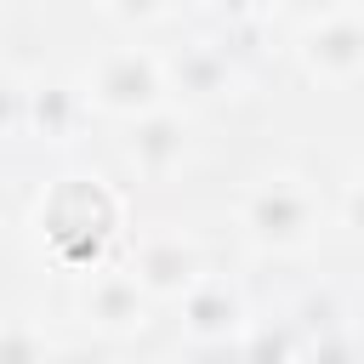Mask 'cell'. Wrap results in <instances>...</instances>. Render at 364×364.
<instances>
[{"label":"cell","mask_w":364,"mask_h":364,"mask_svg":"<svg viewBox=\"0 0 364 364\" xmlns=\"http://www.w3.org/2000/svg\"><path fill=\"white\" fill-rule=\"evenodd\" d=\"M119 193H108L97 176H68L51 205L40 210V228L51 233V250L57 262L68 267H97L102 262V245L119 233Z\"/></svg>","instance_id":"cell-1"},{"label":"cell","mask_w":364,"mask_h":364,"mask_svg":"<svg viewBox=\"0 0 364 364\" xmlns=\"http://www.w3.org/2000/svg\"><path fill=\"white\" fill-rule=\"evenodd\" d=\"M318 199L307 188V176H267L262 188H250L245 210H239V228L250 245L273 250V256H290V250H307L318 239Z\"/></svg>","instance_id":"cell-2"},{"label":"cell","mask_w":364,"mask_h":364,"mask_svg":"<svg viewBox=\"0 0 364 364\" xmlns=\"http://www.w3.org/2000/svg\"><path fill=\"white\" fill-rule=\"evenodd\" d=\"M165 91V74L154 57H142L136 46H114L97 57V68L85 74V97L91 108H108V114H154Z\"/></svg>","instance_id":"cell-3"},{"label":"cell","mask_w":364,"mask_h":364,"mask_svg":"<svg viewBox=\"0 0 364 364\" xmlns=\"http://www.w3.org/2000/svg\"><path fill=\"white\" fill-rule=\"evenodd\" d=\"M148 313H154V296L136 284L131 267H91V279L80 284V318L97 336H114V341L142 336L154 324Z\"/></svg>","instance_id":"cell-4"},{"label":"cell","mask_w":364,"mask_h":364,"mask_svg":"<svg viewBox=\"0 0 364 364\" xmlns=\"http://www.w3.org/2000/svg\"><path fill=\"white\" fill-rule=\"evenodd\" d=\"M176 301H182V330L193 336V347H239V330L250 318H245V301L228 279L199 273Z\"/></svg>","instance_id":"cell-5"},{"label":"cell","mask_w":364,"mask_h":364,"mask_svg":"<svg viewBox=\"0 0 364 364\" xmlns=\"http://www.w3.org/2000/svg\"><path fill=\"white\" fill-rule=\"evenodd\" d=\"M131 273H136V284L154 296V301H171V296H182L205 267H199V250L182 239V233H154V239H142L136 250H131V262H125Z\"/></svg>","instance_id":"cell-6"},{"label":"cell","mask_w":364,"mask_h":364,"mask_svg":"<svg viewBox=\"0 0 364 364\" xmlns=\"http://www.w3.org/2000/svg\"><path fill=\"white\" fill-rule=\"evenodd\" d=\"M301 57L313 68V80H353L364 68V23L358 17H318V28L301 40Z\"/></svg>","instance_id":"cell-7"},{"label":"cell","mask_w":364,"mask_h":364,"mask_svg":"<svg viewBox=\"0 0 364 364\" xmlns=\"http://www.w3.org/2000/svg\"><path fill=\"white\" fill-rule=\"evenodd\" d=\"M182 154H188L182 119H159V114H142V125H136L131 142H125V159H131L148 182H165V176L182 165Z\"/></svg>","instance_id":"cell-8"},{"label":"cell","mask_w":364,"mask_h":364,"mask_svg":"<svg viewBox=\"0 0 364 364\" xmlns=\"http://www.w3.org/2000/svg\"><path fill=\"white\" fill-rule=\"evenodd\" d=\"M91 108V97H85V85H63V80H40V85H28V119L51 136V142H68V131H74V119Z\"/></svg>","instance_id":"cell-9"},{"label":"cell","mask_w":364,"mask_h":364,"mask_svg":"<svg viewBox=\"0 0 364 364\" xmlns=\"http://www.w3.org/2000/svg\"><path fill=\"white\" fill-rule=\"evenodd\" d=\"M188 63H193V68L182 74V85H188V91H199V97H222L216 85H228V80H233L228 57H216V51H193Z\"/></svg>","instance_id":"cell-10"},{"label":"cell","mask_w":364,"mask_h":364,"mask_svg":"<svg viewBox=\"0 0 364 364\" xmlns=\"http://www.w3.org/2000/svg\"><path fill=\"white\" fill-rule=\"evenodd\" d=\"M0 353H51L46 336H0Z\"/></svg>","instance_id":"cell-11"},{"label":"cell","mask_w":364,"mask_h":364,"mask_svg":"<svg viewBox=\"0 0 364 364\" xmlns=\"http://www.w3.org/2000/svg\"><path fill=\"white\" fill-rule=\"evenodd\" d=\"M114 11H119V17H159L165 0H114Z\"/></svg>","instance_id":"cell-12"},{"label":"cell","mask_w":364,"mask_h":364,"mask_svg":"<svg viewBox=\"0 0 364 364\" xmlns=\"http://www.w3.org/2000/svg\"><path fill=\"white\" fill-rule=\"evenodd\" d=\"M222 6H228L233 17H256V11H267L273 0H222Z\"/></svg>","instance_id":"cell-13"},{"label":"cell","mask_w":364,"mask_h":364,"mask_svg":"<svg viewBox=\"0 0 364 364\" xmlns=\"http://www.w3.org/2000/svg\"><path fill=\"white\" fill-rule=\"evenodd\" d=\"M296 6H307V11H324V17H330V11H341L347 0H296Z\"/></svg>","instance_id":"cell-14"},{"label":"cell","mask_w":364,"mask_h":364,"mask_svg":"<svg viewBox=\"0 0 364 364\" xmlns=\"http://www.w3.org/2000/svg\"><path fill=\"white\" fill-rule=\"evenodd\" d=\"M358 182H364V159H358Z\"/></svg>","instance_id":"cell-15"}]
</instances>
